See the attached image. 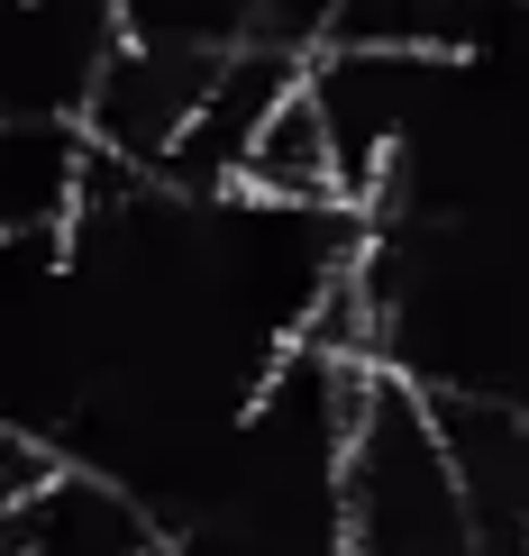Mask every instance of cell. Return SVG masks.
Masks as SVG:
<instances>
[{
  "instance_id": "cell-1",
  "label": "cell",
  "mask_w": 529,
  "mask_h": 556,
  "mask_svg": "<svg viewBox=\"0 0 529 556\" xmlns=\"http://www.w3.org/2000/svg\"><path fill=\"white\" fill-rule=\"evenodd\" d=\"M91 137L55 110H0V238L10 228H64L83 201Z\"/></svg>"
},
{
  "instance_id": "cell-2",
  "label": "cell",
  "mask_w": 529,
  "mask_h": 556,
  "mask_svg": "<svg viewBox=\"0 0 529 556\" xmlns=\"http://www.w3.org/2000/svg\"><path fill=\"white\" fill-rule=\"evenodd\" d=\"M238 182H247V192H265V201H348V192H338L329 128H319V110H311L302 83L265 110V128H256V147H247Z\"/></svg>"
},
{
  "instance_id": "cell-3",
  "label": "cell",
  "mask_w": 529,
  "mask_h": 556,
  "mask_svg": "<svg viewBox=\"0 0 529 556\" xmlns=\"http://www.w3.org/2000/svg\"><path fill=\"white\" fill-rule=\"evenodd\" d=\"M329 10H338V0H265V37H284V46H311L319 28H329Z\"/></svg>"
},
{
  "instance_id": "cell-4",
  "label": "cell",
  "mask_w": 529,
  "mask_h": 556,
  "mask_svg": "<svg viewBox=\"0 0 529 556\" xmlns=\"http://www.w3.org/2000/svg\"><path fill=\"white\" fill-rule=\"evenodd\" d=\"M0 556H28V520H18V502H0Z\"/></svg>"
},
{
  "instance_id": "cell-5",
  "label": "cell",
  "mask_w": 529,
  "mask_h": 556,
  "mask_svg": "<svg viewBox=\"0 0 529 556\" xmlns=\"http://www.w3.org/2000/svg\"><path fill=\"white\" fill-rule=\"evenodd\" d=\"M520 556H529V547H520Z\"/></svg>"
}]
</instances>
